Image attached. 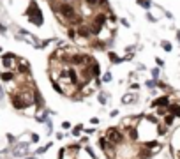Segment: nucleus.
Masks as SVG:
<instances>
[{"label": "nucleus", "instance_id": "28", "mask_svg": "<svg viewBox=\"0 0 180 159\" xmlns=\"http://www.w3.org/2000/svg\"><path fill=\"white\" fill-rule=\"evenodd\" d=\"M99 122H101V119H97V117H92V119H90V124H92V126H99Z\"/></svg>", "mask_w": 180, "mask_h": 159}, {"label": "nucleus", "instance_id": "1", "mask_svg": "<svg viewBox=\"0 0 180 159\" xmlns=\"http://www.w3.org/2000/svg\"><path fill=\"white\" fill-rule=\"evenodd\" d=\"M102 134L106 136V140H108L111 145H115V147H118V145H122V143H125V142H127V140H125V134H124V131H122L118 126L108 127V129H106Z\"/></svg>", "mask_w": 180, "mask_h": 159}, {"label": "nucleus", "instance_id": "25", "mask_svg": "<svg viewBox=\"0 0 180 159\" xmlns=\"http://www.w3.org/2000/svg\"><path fill=\"white\" fill-rule=\"evenodd\" d=\"M157 87H159V88H164L166 92H170V87H168L166 83H163V81H157Z\"/></svg>", "mask_w": 180, "mask_h": 159}, {"label": "nucleus", "instance_id": "15", "mask_svg": "<svg viewBox=\"0 0 180 159\" xmlns=\"http://www.w3.org/2000/svg\"><path fill=\"white\" fill-rule=\"evenodd\" d=\"M136 2H138V6H141V7L147 9V11L152 7V2H150V0H136Z\"/></svg>", "mask_w": 180, "mask_h": 159}, {"label": "nucleus", "instance_id": "34", "mask_svg": "<svg viewBox=\"0 0 180 159\" xmlns=\"http://www.w3.org/2000/svg\"><path fill=\"white\" fill-rule=\"evenodd\" d=\"M0 101H4V88L0 87Z\"/></svg>", "mask_w": 180, "mask_h": 159}, {"label": "nucleus", "instance_id": "20", "mask_svg": "<svg viewBox=\"0 0 180 159\" xmlns=\"http://www.w3.org/2000/svg\"><path fill=\"white\" fill-rule=\"evenodd\" d=\"M44 126H46V134H51V133H53V120H51V119L44 124Z\"/></svg>", "mask_w": 180, "mask_h": 159}, {"label": "nucleus", "instance_id": "7", "mask_svg": "<svg viewBox=\"0 0 180 159\" xmlns=\"http://www.w3.org/2000/svg\"><path fill=\"white\" fill-rule=\"evenodd\" d=\"M90 73H92V78H94V80H99V76H101V67H99V64H97L96 60L90 64Z\"/></svg>", "mask_w": 180, "mask_h": 159}, {"label": "nucleus", "instance_id": "29", "mask_svg": "<svg viewBox=\"0 0 180 159\" xmlns=\"http://www.w3.org/2000/svg\"><path fill=\"white\" fill-rule=\"evenodd\" d=\"M65 136H67L65 133H57V134H55V138H57V140H64Z\"/></svg>", "mask_w": 180, "mask_h": 159}, {"label": "nucleus", "instance_id": "14", "mask_svg": "<svg viewBox=\"0 0 180 159\" xmlns=\"http://www.w3.org/2000/svg\"><path fill=\"white\" fill-rule=\"evenodd\" d=\"M108 57H109V60L113 62V64H120V62H124V58H120V57H118L117 53H113V51H109Z\"/></svg>", "mask_w": 180, "mask_h": 159}, {"label": "nucleus", "instance_id": "9", "mask_svg": "<svg viewBox=\"0 0 180 159\" xmlns=\"http://www.w3.org/2000/svg\"><path fill=\"white\" fill-rule=\"evenodd\" d=\"M168 113H170V106H161V108H155V110H154V115H155V117H161V119L166 117Z\"/></svg>", "mask_w": 180, "mask_h": 159}, {"label": "nucleus", "instance_id": "11", "mask_svg": "<svg viewBox=\"0 0 180 159\" xmlns=\"http://www.w3.org/2000/svg\"><path fill=\"white\" fill-rule=\"evenodd\" d=\"M170 113H171V115H175L177 119H180V104H178V103H171V104H170Z\"/></svg>", "mask_w": 180, "mask_h": 159}, {"label": "nucleus", "instance_id": "36", "mask_svg": "<svg viewBox=\"0 0 180 159\" xmlns=\"http://www.w3.org/2000/svg\"><path fill=\"white\" fill-rule=\"evenodd\" d=\"M23 159H37L35 156H27V157H23Z\"/></svg>", "mask_w": 180, "mask_h": 159}, {"label": "nucleus", "instance_id": "12", "mask_svg": "<svg viewBox=\"0 0 180 159\" xmlns=\"http://www.w3.org/2000/svg\"><path fill=\"white\" fill-rule=\"evenodd\" d=\"M175 119H177L175 115H171V113H168L166 117H163V124H164L166 127H171V126L175 124Z\"/></svg>", "mask_w": 180, "mask_h": 159}, {"label": "nucleus", "instance_id": "22", "mask_svg": "<svg viewBox=\"0 0 180 159\" xmlns=\"http://www.w3.org/2000/svg\"><path fill=\"white\" fill-rule=\"evenodd\" d=\"M37 142H39V134L32 133V134H30V143H37Z\"/></svg>", "mask_w": 180, "mask_h": 159}, {"label": "nucleus", "instance_id": "6", "mask_svg": "<svg viewBox=\"0 0 180 159\" xmlns=\"http://www.w3.org/2000/svg\"><path fill=\"white\" fill-rule=\"evenodd\" d=\"M50 120V110H42L39 113H35V122L37 124H46Z\"/></svg>", "mask_w": 180, "mask_h": 159}, {"label": "nucleus", "instance_id": "2", "mask_svg": "<svg viewBox=\"0 0 180 159\" xmlns=\"http://www.w3.org/2000/svg\"><path fill=\"white\" fill-rule=\"evenodd\" d=\"M27 16H28V19H30V23H34V25H37V27H41L44 21H42V12H41V9H39V6H37V2L35 0H32L30 2V6H28V9H27Z\"/></svg>", "mask_w": 180, "mask_h": 159}, {"label": "nucleus", "instance_id": "16", "mask_svg": "<svg viewBox=\"0 0 180 159\" xmlns=\"http://www.w3.org/2000/svg\"><path fill=\"white\" fill-rule=\"evenodd\" d=\"M111 80H113V74H111V71L104 73V74H102V78H101V81H102V83H109Z\"/></svg>", "mask_w": 180, "mask_h": 159}, {"label": "nucleus", "instance_id": "32", "mask_svg": "<svg viewBox=\"0 0 180 159\" xmlns=\"http://www.w3.org/2000/svg\"><path fill=\"white\" fill-rule=\"evenodd\" d=\"M147 19H148V21H152V23H154V21H155V18H154V16H152L150 12H147Z\"/></svg>", "mask_w": 180, "mask_h": 159}, {"label": "nucleus", "instance_id": "3", "mask_svg": "<svg viewBox=\"0 0 180 159\" xmlns=\"http://www.w3.org/2000/svg\"><path fill=\"white\" fill-rule=\"evenodd\" d=\"M11 154L14 157H27L30 154V143H16L12 149H11Z\"/></svg>", "mask_w": 180, "mask_h": 159}, {"label": "nucleus", "instance_id": "35", "mask_svg": "<svg viewBox=\"0 0 180 159\" xmlns=\"http://www.w3.org/2000/svg\"><path fill=\"white\" fill-rule=\"evenodd\" d=\"M0 32H2V34H4V35H6V27H4V25H2V23H0Z\"/></svg>", "mask_w": 180, "mask_h": 159}, {"label": "nucleus", "instance_id": "38", "mask_svg": "<svg viewBox=\"0 0 180 159\" xmlns=\"http://www.w3.org/2000/svg\"><path fill=\"white\" fill-rule=\"evenodd\" d=\"M0 156H2V152H0Z\"/></svg>", "mask_w": 180, "mask_h": 159}, {"label": "nucleus", "instance_id": "24", "mask_svg": "<svg viewBox=\"0 0 180 159\" xmlns=\"http://www.w3.org/2000/svg\"><path fill=\"white\" fill-rule=\"evenodd\" d=\"M159 73H161V71H159V67L152 69V78H154V80H157V78H159Z\"/></svg>", "mask_w": 180, "mask_h": 159}, {"label": "nucleus", "instance_id": "27", "mask_svg": "<svg viewBox=\"0 0 180 159\" xmlns=\"http://www.w3.org/2000/svg\"><path fill=\"white\" fill-rule=\"evenodd\" d=\"M118 115H120L118 110H111V111H109V117H111V119H115V117H118Z\"/></svg>", "mask_w": 180, "mask_h": 159}, {"label": "nucleus", "instance_id": "10", "mask_svg": "<svg viewBox=\"0 0 180 159\" xmlns=\"http://www.w3.org/2000/svg\"><path fill=\"white\" fill-rule=\"evenodd\" d=\"M108 99H109V96H108V92H104V90H99L97 92V101H99V104H108Z\"/></svg>", "mask_w": 180, "mask_h": 159}, {"label": "nucleus", "instance_id": "17", "mask_svg": "<svg viewBox=\"0 0 180 159\" xmlns=\"http://www.w3.org/2000/svg\"><path fill=\"white\" fill-rule=\"evenodd\" d=\"M145 87H147L148 90H155V87H157V81H155V80H147V81H145Z\"/></svg>", "mask_w": 180, "mask_h": 159}, {"label": "nucleus", "instance_id": "18", "mask_svg": "<svg viewBox=\"0 0 180 159\" xmlns=\"http://www.w3.org/2000/svg\"><path fill=\"white\" fill-rule=\"evenodd\" d=\"M161 46H163V50H164V51H168V53L173 50V46H171V42H170V41H163V42H161Z\"/></svg>", "mask_w": 180, "mask_h": 159}, {"label": "nucleus", "instance_id": "21", "mask_svg": "<svg viewBox=\"0 0 180 159\" xmlns=\"http://www.w3.org/2000/svg\"><path fill=\"white\" fill-rule=\"evenodd\" d=\"M62 129H64V131H71V129H73L71 122H69V120H64V122H62Z\"/></svg>", "mask_w": 180, "mask_h": 159}, {"label": "nucleus", "instance_id": "23", "mask_svg": "<svg viewBox=\"0 0 180 159\" xmlns=\"http://www.w3.org/2000/svg\"><path fill=\"white\" fill-rule=\"evenodd\" d=\"M87 143H88V136H87V134H85V136H80V145L83 147V145H87Z\"/></svg>", "mask_w": 180, "mask_h": 159}, {"label": "nucleus", "instance_id": "5", "mask_svg": "<svg viewBox=\"0 0 180 159\" xmlns=\"http://www.w3.org/2000/svg\"><path fill=\"white\" fill-rule=\"evenodd\" d=\"M136 101H138V94H136V92H127V94L122 96L120 104H124V106H131V104H134Z\"/></svg>", "mask_w": 180, "mask_h": 159}, {"label": "nucleus", "instance_id": "8", "mask_svg": "<svg viewBox=\"0 0 180 159\" xmlns=\"http://www.w3.org/2000/svg\"><path fill=\"white\" fill-rule=\"evenodd\" d=\"M83 131H85V126H83V124H76V126H73V129H71L69 134H73L74 138H80Z\"/></svg>", "mask_w": 180, "mask_h": 159}, {"label": "nucleus", "instance_id": "19", "mask_svg": "<svg viewBox=\"0 0 180 159\" xmlns=\"http://www.w3.org/2000/svg\"><path fill=\"white\" fill-rule=\"evenodd\" d=\"M67 35H69V39H76L78 37V30H74L73 27L67 28Z\"/></svg>", "mask_w": 180, "mask_h": 159}, {"label": "nucleus", "instance_id": "13", "mask_svg": "<svg viewBox=\"0 0 180 159\" xmlns=\"http://www.w3.org/2000/svg\"><path fill=\"white\" fill-rule=\"evenodd\" d=\"M51 147H53V142H48V143L44 145V147H39V149L35 150V154H37V156H41V154H44V152H48Z\"/></svg>", "mask_w": 180, "mask_h": 159}, {"label": "nucleus", "instance_id": "33", "mask_svg": "<svg viewBox=\"0 0 180 159\" xmlns=\"http://www.w3.org/2000/svg\"><path fill=\"white\" fill-rule=\"evenodd\" d=\"M136 88H140V83H132V85H131V90H132V92H134Z\"/></svg>", "mask_w": 180, "mask_h": 159}, {"label": "nucleus", "instance_id": "37", "mask_svg": "<svg viewBox=\"0 0 180 159\" xmlns=\"http://www.w3.org/2000/svg\"><path fill=\"white\" fill-rule=\"evenodd\" d=\"M177 39H178V42H180V30L177 32Z\"/></svg>", "mask_w": 180, "mask_h": 159}, {"label": "nucleus", "instance_id": "26", "mask_svg": "<svg viewBox=\"0 0 180 159\" xmlns=\"http://www.w3.org/2000/svg\"><path fill=\"white\" fill-rule=\"evenodd\" d=\"M83 133H85V134H87V136H92V134H94V133H96V127H88V129H85V131H83Z\"/></svg>", "mask_w": 180, "mask_h": 159}, {"label": "nucleus", "instance_id": "4", "mask_svg": "<svg viewBox=\"0 0 180 159\" xmlns=\"http://www.w3.org/2000/svg\"><path fill=\"white\" fill-rule=\"evenodd\" d=\"M170 104H171V99H170V96H168V94H164V96H161V97H155V99L150 103V108H152V110H155V108L170 106Z\"/></svg>", "mask_w": 180, "mask_h": 159}, {"label": "nucleus", "instance_id": "30", "mask_svg": "<svg viewBox=\"0 0 180 159\" xmlns=\"http://www.w3.org/2000/svg\"><path fill=\"white\" fill-rule=\"evenodd\" d=\"M155 62H157V67H163V65H164V60H163V58H155Z\"/></svg>", "mask_w": 180, "mask_h": 159}, {"label": "nucleus", "instance_id": "31", "mask_svg": "<svg viewBox=\"0 0 180 159\" xmlns=\"http://www.w3.org/2000/svg\"><path fill=\"white\" fill-rule=\"evenodd\" d=\"M7 142H9V143H14V142H16V138H14L12 134H7Z\"/></svg>", "mask_w": 180, "mask_h": 159}]
</instances>
